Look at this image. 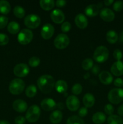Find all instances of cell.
<instances>
[{"label": "cell", "mask_w": 123, "mask_h": 124, "mask_svg": "<svg viewBox=\"0 0 123 124\" xmlns=\"http://www.w3.org/2000/svg\"><path fill=\"white\" fill-rule=\"evenodd\" d=\"M39 89L44 94H48L53 90L55 82L53 77L51 75H44L40 76L37 81Z\"/></svg>", "instance_id": "6da1fadb"}, {"label": "cell", "mask_w": 123, "mask_h": 124, "mask_svg": "<svg viewBox=\"0 0 123 124\" xmlns=\"http://www.w3.org/2000/svg\"><path fill=\"white\" fill-rule=\"evenodd\" d=\"M109 55L108 49L104 46H99L95 49L94 53V59L96 62L103 63L107 60Z\"/></svg>", "instance_id": "7a4b0ae2"}, {"label": "cell", "mask_w": 123, "mask_h": 124, "mask_svg": "<svg viewBox=\"0 0 123 124\" xmlns=\"http://www.w3.org/2000/svg\"><path fill=\"white\" fill-rule=\"evenodd\" d=\"M25 88V83L21 79L16 78L12 80L9 85V91L12 94L18 95L22 93Z\"/></svg>", "instance_id": "3957f363"}, {"label": "cell", "mask_w": 123, "mask_h": 124, "mask_svg": "<svg viewBox=\"0 0 123 124\" xmlns=\"http://www.w3.org/2000/svg\"><path fill=\"white\" fill-rule=\"evenodd\" d=\"M41 115V109L37 105H33L28 108L25 115V119L29 122H36Z\"/></svg>", "instance_id": "277c9868"}, {"label": "cell", "mask_w": 123, "mask_h": 124, "mask_svg": "<svg viewBox=\"0 0 123 124\" xmlns=\"http://www.w3.org/2000/svg\"><path fill=\"white\" fill-rule=\"evenodd\" d=\"M108 100L113 104H118L123 101V89L113 88L108 93Z\"/></svg>", "instance_id": "5b68a950"}, {"label": "cell", "mask_w": 123, "mask_h": 124, "mask_svg": "<svg viewBox=\"0 0 123 124\" xmlns=\"http://www.w3.org/2000/svg\"><path fill=\"white\" fill-rule=\"evenodd\" d=\"M33 38V34L30 29H24L18 35V41L20 44L27 45L31 42Z\"/></svg>", "instance_id": "8992f818"}, {"label": "cell", "mask_w": 123, "mask_h": 124, "mask_svg": "<svg viewBox=\"0 0 123 124\" xmlns=\"http://www.w3.org/2000/svg\"><path fill=\"white\" fill-rule=\"evenodd\" d=\"M41 23V19L39 16L35 14H30L27 16L24 19V24L25 26L31 29H36L39 26Z\"/></svg>", "instance_id": "52a82bcc"}, {"label": "cell", "mask_w": 123, "mask_h": 124, "mask_svg": "<svg viewBox=\"0 0 123 124\" xmlns=\"http://www.w3.org/2000/svg\"><path fill=\"white\" fill-rule=\"evenodd\" d=\"M69 42V38L66 34H59L54 39V44L56 48L62 50L66 48Z\"/></svg>", "instance_id": "ba28073f"}, {"label": "cell", "mask_w": 123, "mask_h": 124, "mask_svg": "<svg viewBox=\"0 0 123 124\" xmlns=\"http://www.w3.org/2000/svg\"><path fill=\"white\" fill-rule=\"evenodd\" d=\"M29 71L30 69L28 66L24 63L17 64L13 69L14 75L19 78H23L27 76L29 73Z\"/></svg>", "instance_id": "9c48e42d"}, {"label": "cell", "mask_w": 123, "mask_h": 124, "mask_svg": "<svg viewBox=\"0 0 123 124\" xmlns=\"http://www.w3.org/2000/svg\"><path fill=\"white\" fill-rule=\"evenodd\" d=\"M54 33V27L52 24L47 23L44 24L41 29V36L44 39H49Z\"/></svg>", "instance_id": "30bf717a"}, {"label": "cell", "mask_w": 123, "mask_h": 124, "mask_svg": "<svg viewBox=\"0 0 123 124\" xmlns=\"http://www.w3.org/2000/svg\"><path fill=\"white\" fill-rule=\"evenodd\" d=\"M67 108L72 111H77L80 107V101L75 96H69L66 101Z\"/></svg>", "instance_id": "8fae6325"}, {"label": "cell", "mask_w": 123, "mask_h": 124, "mask_svg": "<svg viewBox=\"0 0 123 124\" xmlns=\"http://www.w3.org/2000/svg\"><path fill=\"white\" fill-rule=\"evenodd\" d=\"M51 19L55 24H61L65 20V15L60 9H55L53 10L50 15Z\"/></svg>", "instance_id": "7c38bea8"}, {"label": "cell", "mask_w": 123, "mask_h": 124, "mask_svg": "<svg viewBox=\"0 0 123 124\" xmlns=\"http://www.w3.org/2000/svg\"><path fill=\"white\" fill-rule=\"evenodd\" d=\"M100 18L106 22L113 21L115 17L113 11L108 8H102L100 12Z\"/></svg>", "instance_id": "4fadbf2b"}, {"label": "cell", "mask_w": 123, "mask_h": 124, "mask_svg": "<svg viewBox=\"0 0 123 124\" xmlns=\"http://www.w3.org/2000/svg\"><path fill=\"white\" fill-rule=\"evenodd\" d=\"M41 106L43 110L46 111H52L56 108L57 104L53 99L51 98H46L42 101Z\"/></svg>", "instance_id": "5bb4252c"}, {"label": "cell", "mask_w": 123, "mask_h": 124, "mask_svg": "<svg viewBox=\"0 0 123 124\" xmlns=\"http://www.w3.org/2000/svg\"><path fill=\"white\" fill-rule=\"evenodd\" d=\"M111 73L115 76L123 75V62L121 61L115 62L112 65L110 69Z\"/></svg>", "instance_id": "9a60e30c"}, {"label": "cell", "mask_w": 123, "mask_h": 124, "mask_svg": "<svg viewBox=\"0 0 123 124\" xmlns=\"http://www.w3.org/2000/svg\"><path fill=\"white\" fill-rule=\"evenodd\" d=\"M75 23L78 28L84 29L88 26V21L86 16L82 13H79L75 18Z\"/></svg>", "instance_id": "2e32d148"}, {"label": "cell", "mask_w": 123, "mask_h": 124, "mask_svg": "<svg viewBox=\"0 0 123 124\" xmlns=\"http://www.w3.org/2000/svg\"><path fill=\"white\" fill-rule=\"evenodd\" d=\"M13 108L18 113H24L27 111L28 108L26 102L22 99H17L13 103Z\"/></svg>", "instance_id": "e0dca14e"}, {"label": "cell", "mask_w": 123, "mask_h": 124, "mask_svg": "<svg viewBox=\"0 0 123 124\" xmlns=\"http://www.w3.org/2000/svg\"><path fill=\"white\" fill-rule=\"evenodd\" d=\"M100 82L105 85H109L113 82V76L109 71H103L98 75Z\"/></svg>", "instance_id": "ac0fdd59"}, {"label": "cell", "mask_w": 123, "mask_h": 124, "mask_svg": "<svg viewBox=\"0 0 123 124\" xmlns=\"http://www.w3.org/2000/svg\"><path fill=\"white\" fill-rule=\"evenodd\" d=\"M100 12V8L97 5L90 4L86 7L84 10V13L88 16L94 17L96 16Z\"/></svg>", "instance_id": "d6986e66"}, {"label": "cell", "mask_w": 123, "mask_h": 124, "mask_svg": "<svg viewBox=\"0 0 123 124\" xmlns=\"http://www.w3.org/2000/svg\"><path fill=\"white\" fill-rule=\"evenodd\" d=\"M63 114L60 110H54L51 113L49 116L50 122L53 124H59L62 120Z\"/></svg>", "instance_id": "ffe728a7"}, {"label": "cell", "mask_w": 123, "mask_h": 124, "mask_svg": "<svg viewBox=\"0 0 123 124\" xmlns=\"http://www.w3.org/2000/svg\"><path fill=\"white\" fill-rule=\"evenodd\" d=\"M83 104L86 108H90L94 106L95 102V99L94 95L90 93H86L84 94L83 99Z\"/></svg>", "instance_id": "44dd1931"}, {"label": "cell", "mask_w": 123, "mask_h": 124, "mask_svg": "<svg viewBox=\"0 0 123 124\" xmlns=\"http://www.w3.org/2000/svg\"><path fill=\"white\" fill-rule=\"evenodd\" d=\"M55 88L59 93H63L67 91L68 84L63 80H59L55 84Z\"/></svg>", "instance_id": "7402d4cb"}, {"label": "cell", "mask_w": 123, "mask_h": 124, "mask_svg": "<svg viewBox=\"0 0 123 124\" xmlns=\"http://www.w3.org/2000/svg\"><path fill=\"white\" fill-rule=\"evenodd\" d=\"M106 115L102 112L95 113L92 116V121L95 124H103L106 121Z\"/></svg>", "instance_id": "603a6c76"}, {"label": "cell", "mask_w": 123, "mask_h": 124, "mask_svg": "<svg viewBox=\"0 0 123 124\" xmlns=\"http://www.w3.org/2000/svg\"><path fill=\"white\" fill-rule=\"evenodd\" d=\"M39 3L41 8L47 11L51 10L55 6V2L53 0H41Z\"/></svg>", "instance_id": "cb8c5ba5"}, {"label": "cell", "mask_w": 123, "mask_h": 124, "mask_svg": "<svg viewBox=\"0 0 123 124\" xmlns=\"http://www.w3.org/2000/svg\"><path fill=\"white\" fill-rule=\"evenodd\" d=\"M106 40L110 44H115L118 40V35L114 30H109L106 33Z\"/></svg>", "instance_id": "d4e9b609"}, {"label": "cell", "mask_w": 123, "mask_h": 124, "mask_svg": "<svg viewBox=\"0 0 123 124\" xmlns=\"http://www.w3.org/2000/svg\"><path fill=\"white\" fill-rule=\"evenodd\" d=\"M20 30V25L18 23L15 21H12L8 24L7 30L12 35H15L19 32Z\"/></svg>", "instance_id": "484cf974"}, {"label": "cell", "mask_w": 123, "mask_h": 124, "mask_svg": "<svg viewBox=\"0 0 123 124\" xmlns=\"http://www.w3.org/2000/svg\"><path fill=\"white\" fill-rule=\"evenodd\" d=\"M11 10V6L9 2L5 0L0 1V13L3 15H7Z\"/></svg>", "instance_id": "4316f807"}, {"label": "cell", "mask_w": 123, "mask_h": 124, "mask_svg": "<svg viewBox=\"0 0 123 124\" xmlns=\"http://www.w3.org/2000/svg\"><path fill=\"white\" fill-rule=\"evenodd\" d=\"M107 123L108 124H123V120L118 115H112L107 118Z\"/></svg>", "instance_id": "83f0119b"}, {"label": "cell", "mask_w": 123, "mask_h": 124, "mask_svg": "<svg viewBox=\"0 0 123 124\" xmlns=\"http://www.w3.org/2000/svg\"><path fill=\"white\" fill-rule=\"evenodd\" d=\"M37 93V88L34 85H30L25 90V94L28 98H33Z\"/></svg>", "instance_id": "f1b7e54d"}, {"label": "cell", "mask_w": 123, "mask_h": 124, "mask_svg": "<svg viewBox=\"0 0 123 124\" xmlns=\"http://www.w3.org/2000/svg\"><path fill=\"white\" fill-rule=\"evenodd\" d=\"M13 13L14 16L18 18H22L25 15V10L21 6H17L13 9Z\"/></svg>", "instance_id": "f546056e"}, {"label": "cell", "mask_w": 123, "mask_h": 124, "mask_svg": "<svg viewBox=\"0 0 123 124\" xmlns=\"http://www.w3.org/2000/svg\"><path fill=\"white\" fill-rule=\"evenodd\" d=\"M66 124H84V122L81 117L77 116H72L69 117Z\"/></svg>", "instance_id": "4dcf8cb0"}, {"label": "cell", "mask_w": 123, "mask_h": 124, "mask_svg": "<svg viewBox=\"0 0 123 124\" xmlns=\"http://www.w3.org/2000/svg\"><path fill=\"white\" fill-rule=\"evenodd\" d=\"M93 64H94V62H93L92 59H90V58H86V59H84L82 62V68L84 70H89L92 68Z\"/></svg>", "instance_id": "1f68e13d"}, {"label": "cell", "mask_w": 123, "mask_h": 124, "mask_svg": "<svg viewBox=\"0 0 123 124\" xmlns=\"http://www.w3.org/2000/svg\"><path fill=\"white\" fill-rule=\"evenodd\" d=\"M41 61L38 57L33 56L31 57L30 59H29V65L31 67H36L38 66L40 64Z\"/></svg>", "instance_id": "d6a6232c"}, {"label": "cell", "mask_w": 123, "mask_h": 124, "mask_svg": "<svg viewBox=\"0 0 123 124\" xmlns=\"http://www.w3.org/2000/svg\"><path fill=\"white\" fill-rule=\"evenodd\" d=\"M82 92V86L80 84H75L72 88V93L75 95L80 94Z\"/></svg>", "instance_id": "836d02e7"}, {"label": "cell", "mask_w": 123, "mask_h": 124, "mask_svg": "<svg viewBox=\"0 0 123 124\" xmlns=\"http://www.w3.org/2000/svg\"><path fill=\"white\" fill-rule=\"evenodd\" d=\"M9 42L8 36L4 33H0V46H6Z\"/></svg>", "instance_id": "e575fe53"}, {"label": "cell", "mask_w": 123, "mask_h": 124, "mask_svg": "<svg viewBox=\"0 0 123 124\" xmlns=\"http://www.w3.org/2000/svg\"><path fill=\"white\" fill-rule=\"evenodd\" d=\"M123 8V2L121 1H116L113 5V9L115 12H120Z\"/></svg>", "instance_id": "d590c367"}, {"label": "cell", "mask_w": 123, "mask_h": 124, "mask_svg": "<svg viewBox=\"0 0 123 124\" xmlns=\"http://www.w3.org/2000/svg\"><path fill=\"white\" fill-rule=\"evenodd\" d=\"M71 29V24L69 22H65L62 24L61 30L63 33L68 32Z\"/></svg>", "instance_id": "8d00e7d4"}, {"label": "cell", "mask_w": 123, "mask_h": 124, "mask_svg": "<svg viewBox=\"0 0 123 124\" xmlns=\"http://www.w3.org/2000/svg\"><path fill=\"white\" fill-rule=\"evenodd\" d=\"M104 111L107 115L111 116L114 112V108L111 104H107L104 107Z\"/></svg>", "instance_id": "74e56055"}, {"label": "cell", "mask_w": 123, "mask_h": 124, "mask_svg": "<svg viewBox=\"0 0 123 124\" xmlns=\"http://www.w3.org/2000/svg\"><path fill=\"white\" fill-rule=\"evenodd\" d=\"M8 19L4 16H0V29L4 28L8 23Z\"/></svg>", "instance_id": "f35d334b"}, {"label": "cell", "mask_w": 123, "mask_h": 124, "mask_svg": "<svg viewBox=\"0 0 123 124\" xmlns=\"http://www.w3.org/2000/svg\"><path fill=\"white\" fill-rule=\"evenodd\" d=\"M113 57H114L115 59L116 60H117V61H120L121 59L123 57V53H122L121 51L119 49H116L113 52Z\"/></svg>", "instance_id": "ab89813d"}, {"label": "cell", "mask_w": 123, "mask_h": 124, "mask_svg": "<svg viewBox=\"0 0 123 124\" xmlns=\"http://www.w3.org/2000/svg\"><path fill=\"white\" fill-rule=\"evenodd\" d=\"M88 115V110L86 107H82L78 111V115L80 117H84Z\"/></svg>", "instance_id": "60d3db41"}, {"label": "cell", "mask_w": 123, "mask_h": 124, "mask_svg": "<svg viewBox=\"0 0 123 124\" xmlns=\"http://www.w3.org/2000/svg\"><path fill=\"white\" fill-rule=\"evenodd\" d=\"M26 121V119L22 116H18L14 119V122L16 124H24Z\"/></svg>", "instance_id": "b9f144b4"}, {"label": "cell", "mask_w": 123, "mask_h": 124, "mask_svg": "<svg viewBox=\"0 0 123 124\" xmlns=\"http://www.w3.org/2000/svg\"><path fill=\"white\" fill-rule=\"evenodd\" d=\"M115 85L117 87H121L123 86V79L121 78H116L113 82Z\"/></svg>", "instance_id": "7bdbcfd3"}, {"label": "cell", "mask_w": 123, "mask_h": 124, "mask_svg": "<svg viewBox=\"0 0 123 124\" xmlns=\"http://www.w3.org/2000/svg\"><path fill=\"white\" fill-rule=\"evenodd\" d=\"M66 4V1L63 0H57L55 1V5L58 7H63L64 6H65Z\"/></svg>", "instance_id": "ee69618b"}, {"label": "cell", "mask_w": 123, "mask_h": 124, "mask_svg": "<svg viewBox=\"0 0 123 124\" xmlns=\"http://www.w3.org/2000/svg\"><path fill=\"white\" fill-rule=\"evenodd\" d=\"M100 71V68L98 65H95L92 69V73L94 75H97Z\"/></svg>", "instance_id": "f6af8a7d"}, {"label": "cell", "mask_w": 123, "mask_h": 124, "mask_svg": "<svg viewBox=\"0 0 123 124\" xmlns=\"http://www.w3.org/2000/svg\"><path fill=\"white\" fill-rule=\"evenodd\" d=\"M118 113L119 116H123V104L121 105L118 108Z\"/></svg>", "instance_id": "bcb514c9"}, {"label": "cell", "mask_w": 123, "mask_h": 124, "mask_svg": "<svg viewBox=\"0 0 123 124\" xmlns=\"http://www.w3.org/2000/svg\"><path fill=\"white\" fill-rule=\"evenodd\" d=\"M112 3H113V0H107V1H104V4L107 6H110Z\"/></svg>", "instance_id": "7dc6e473"}, {"label": "cell", "mask_w": 123, "mask_h": 124, "mask_svg": "<svg viewBox=\"0 0 123 124\" xmlns=\"http://www.w3.org/2000/svg\"><path fill=\"white\" fill-rule=\"evenodd\" d=\"M119 41L121 43H123V31H122L120 33V35H119Z\"/></svg>", "instance_id": "c3c4849f"}, {"label": "cell", "mask_w": 123, "mask_h": 124, "mask_svg": "<svg viewBox=\"0 0 123 124\" xmlns=\"http://www.w3.org/2000/svg\"><path fill=\"white\" fill-rule=\"evenodd\" d=\"M0 124H10V123L8 121H5V120H2V121H0Z\"/></svg>", "instance_id": "681fc988"}]
</instances>
